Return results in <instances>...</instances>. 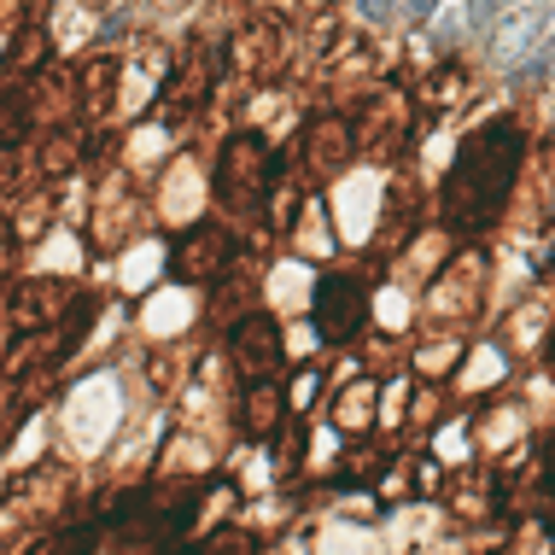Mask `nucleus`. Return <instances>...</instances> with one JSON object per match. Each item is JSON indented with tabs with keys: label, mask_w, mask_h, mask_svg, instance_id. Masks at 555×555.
<instances>
[{
	"label": "nucleus",
	"mask_w": 555,
	"mask_h": 555,
	"mask_svg": "<svg viewBox=\"0 0 555 555\" xmlns=\"http://www.w3.org/2000/svg\"><path fill=\"white\" fill-rule=\"evenodd\" d=\"M24 124H29V106H24V94H0V146L24 141Z\"/></svg>",
	"instance_id": "1a4fd4ad"
},
{
	"label": "nucleus",
	"mask_w": 555,
	"mask_h": 555,
	"mask_svg": "<svg viewBox=\"0 0 555 555\" xmlns=\"http://www.w3.org/2000/svg\"><path fill=\"white\" fill-rule=\"evenodd\" d=\"M515 7H520V0H474V7H468V18H474L479 29H486V24L508 18V12H515Z\"/></svg>",
	"instance_id": "9b49d317"
},
{
	"label": "nucleus",
	"mask_w": 555,
	"mask_h": 555,
	"mask_svg": "<svg viewBox=\"0 0 555 555\" xmlns=\"http://www.w3.org/2000/svg\"><path fill=\"white\" fill-rule=\"evenodd\" d=\"M7 263H12V240H7V229H0V275H7Z\"/></svg>",
	"instance_id": "f8f14e48"
},
{
	"label": "nucleus",
	"mask_w": 555,
	"mask_h": 555,
	"mask_svg": "<svg viewBox=\"0 0 555 555\" xmlns=\"http://www.w3.org/2000/svg\"><path fill=\"white\" fill-rule=\"evenodd\" d=\"M544 36H550V7H520V12H508V18L498 24V36H491V59L515 70Z\"/></svg>",
	"instance_id": "20e7f679"
},
{
	"label": "nucleus",
	"mask_w": 555,
	"mask_h": 555,
	"mask_svg": "<svg viewBox=\"0 0 555 555\" xmlns=\"http://www.w3.org/2000/svg\"><path fill=\"white\" fill-rule=\"evenodd\" d=\"M222 263H229V240L217 229H193L176 246V275H188V281H211V275H222Z\"/></svg>",
	"instance_id": "423d86ee"
},
{
	"label": "nucleus",
	"mask_w": 555,
	"mask_h": 555,
	"mask_svg": "<svg viewBox=\"0 0 555 555\" xmlns=\"http://www.w3.org/2000/svg\"><path fill=\"white\" fill-rule=\"evenodd\" d=\"M550 363H555V334H550Z\"/></svg>",
	"instance_id": "ddd939ff"
},
{
	"label": "nucleus",
	"mask_w": 555,
	"mask_h": 555,
	"mask_svg": "<svg viewBox=\"0 0 555 555\" xmlns=\"http://www.w3.org/2000/svg\"><path fill=\"white\" fill-rule=\"evenodd\" d=\"M363 305H369V293L357 275H322L317 281V327L327 339L357 334V327H363Z\"/></svg>",
	"instance_id": "7ed1b4c3"
},
{
	"label": "nucleus",
	"mask_w": 555,
	"mask_h": 555,
	"mask_svg": "<svg viewBox=\"0 0 555 555\" xmlns=\"http://www.w3.org/2000/svg\"><path fill=\"white\" fill-rule=\"evenodd\" d=\"M217 188H222V199H229L234 211H251V205L263 199V188H269V146L258 141V134H234V141L222 146Z\"/></svg>",
	"instance_id": "f03ea898"
},
{
	"label": "nucleus",
	"mask_w": 555,
	"mask_h": 555,
	"mask_svg": "<svg viewBox=\"0 0 555 555\" xmlns=\"http://www.w3.org/2000/svg\"><path fill=\"white\" fill-rule=\"evenodd\" d=\"M234 363L251 374V380H275V363H281V327L251 317L234 327Z\"/></svg>",
	"instance_id": "39448f33"
},
{
	"label": "nucleus",
	"mask_w": 555,
	"mask_h": 555,
	"mask_svg": "<svg viewBox=\"0 0 555 555\" xmlns=\"http://www.w3.org/2000/svg\"><path fill=\"white\" fill-rule=\"evenodd\" d=\"M305 158L317 176H334L345 158H351V141H345V124L339 117H317V124L305 129Z\"/></svg>",
	"instance_id": "0eeeda50"
},
{
	"label": "nucleus",
	"mask_w": 555,
	"mask_h": 555,
	"mask_svg": "<svg viewBox=\"0 0 555 555\" xmlns=\"http://www.w3.org/2000/svg\"><path fill=\"white\" fill-rule=\"evenodd\" d=\"M275 410H281V403H275V386H269V380H251V398H246V427H275Z\"/></svg>",
	"instance_id": "6e6552de"
},
{
	"label": "nucleus",
	"mask_w": 555,
	"mask_h": 555,
	"mask_svg": "<svg viewBox=\"0 0 555 555\" xmlns=\"http://www.w3.org/2000/svg\"><path fill=\"white\" fill-rule=\"evenodd\" d=\"M520 153H527V141H520V129L508 124V117L474 129L468 141L456 146L450 176H444V211L456 229H486V222H498L508 188H515V176H520Z\"/></svg>",
	"instance_id": "f257e3e1"
},
{
	"label": "nucleus",
	"mask_w": 555,
	"mask_h": 555,
	"mask_svg": "<svg viewBox=\"0 0 555 555\" xmlns=\"http://www.w3.org/2000/svg\"><path fill=\"white\" fill-rule=\"evenodd\" d=\"M515 77H527V82H544V77H555V36H550V41H538V53H532V59H520V65H515Z\"/></svg>",
	"instance_id": "9d476101"
}]
</instances>
